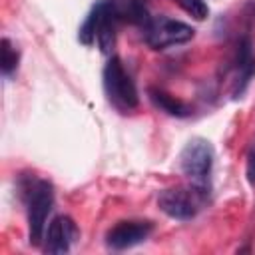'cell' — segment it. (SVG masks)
I'll use <instances>...</instances> for the list:
<instances>
[{"label":"cell","instance_id":"cell-1","mask_svg":"<svg viewBox=\"0 0 255 255\" xmlns=\"http://www.w3.org/2000/svg\"><path fill=\"white\" fill-rule=\"evenodd\" d=\"M22 197L28 215V241L32 245H42L46 233V219L54 205V187L46 179L28 177L22 181Z\"/></svg>","mask_w":255,"mask_h":255},{"label":"cell","instance_id":"cell-2","mask_svg":"<svg viewBox=\"0 0 255 255\" xmlns=\"http://www.w3.org/2000/svg\"><path fill=\"white\" fill-rule=\"evenodd\" d=\"M104 90L112 106L120 112H131L139 104L135 84L118 56H112L104 66Z\"/></svg>","mask_w":255,"mask_h":255},{"label":"cell","instance_id":"cell-3","mask_svg":"<svg viewBox=\"0 0 255 255\" xmlns=\"http://www.w3.org/2000/svg\"><path fill=\"white\" fill-rule=\"evenodd\" d=\"M207 189L209 187L195 185V183H191V187H169L159 191L157 205L167 217L187 221L195 217L197 211L203 207L207 199Z\"/></svg>","mask_w":255,"mask_h":255},{"label":"cell","instance_id":"cell-4","mask_svg":"<svg viewBox=\"0 0 255 255\" xmlns=\"http://www.w3.org/2000/svg\"><path fill=\"white\" fill-rule=\"evenodd\" d=\"M141 30H143V40L151 50H167L171 46L185 44L195 36V30L189 24L169 18L165 14L151 16Z\"/></svg>","mask_w":255,"mask_h":255},{"label":"cell","instance_id":"cell-5","mask_svg":"<svg viewBox=\"0 0 255 255\" xmlns=\"http://www.w3.org/2000/svg\"><path fill=\"white\" fill-rule=\"evenodd\" d=\"M213 159H215V151L211 141L205 137H191L179 153V167L183 175L191 179V183L207 187Z\"/></svg>","mask_w":255,"mask_h":255},{"label":"cell","instance_id":"cell-6","mask_svg":"<svg viewBox=\"0 0 255 255\" xmlns=\"http://www.w3.org/2000/svg\"><path fill=\"white\" fill-rule=\"evenodd\" d=\"M153 231L151 221H120L106 233V245L114 251L129 249L143 243Z\"/></svg>","mask_w":255,"mask_h":255},{"label":"cell","instance_id":"cell-7","mask_svg":"<svg viewBox=\"0 0 255 255\" xmlns=\"http://www.w3.org/2000/svg\"><path fill=\"white\" fill-rule=\"evenodd\" d=\"M80 239V229L68 215H58L50 221L44 233V251L46 253H68L72 243Z\"/></svg>","mask_w":255,"mask_h":255},{"label":"cell","instance_id":"cell-8","mask_svg":"<svg viewBox=\"0 0 255 255\" xmlns=\"http://www.w3.org/2000/svg\"><path fill=\"white\" fill-rule=\"evenodd\" d=\"M233 96L239 98L249 80L255 76V50H253V42L249 36H243L239 42H237V50H235V58H233Z\"/></svg>","mask_w":255,"mask_h":255},{"label":"cell","instance_id":"cell-9","mask_svg":"<svg viewBox=\"0 0 255 255\" xmlns=\"http://www.w3.org/2000/svg\"><path fill=\"white\" fill-rule=\"evenodd\" d=\"M98 12V24H96V42L98 48L104 54H112L116 46V30H118V8L112 0H100L94 4Z\"/></svg>","mask_w":255,"mask_h":255},{"label":"cell","instance_id":"cell-10","mask_svg":"<svg viewBox=\"0 0 255 255\" xmlns=\"http://www.w3.org/2000/svg\"><path fill=\"white\" fill-rule=\"evenodd\" d=\"M147 96H149L151 104H153L155 108H159L161 112H165L167 116H173V118H187V116L191 114V108H189L185 102L177 100L175 96H171V94H167V92H163V90H159V88H149V90H147Z\"/></svg>","mask_w":255,"mask_h":255},{"label":"cell","instance_id":"cell-11","mask_svg":"<svg viewBox=\"0 0 255 255\" xmlns=\"http://www.w3.org/2000/svg\"><path fill=\"white\" fill-rule=\"evenodd\" d=\"M18 50L12 46V42L8 38H2L0 42V68H2V74L4 76H12L18 68Z\"/></svg>","mask_w":255,"mask_h":255},{"label":"cell","instance_id":"cell-12","mask_svg":"<svg viewBox=\"0 0 255 255\" xmlns=\"http://www.w3.org/2000/svg\"><path fill=\"white\" fill-rule=\"evenodd\" d=\"M181 10H185L195 20H205L209 16V6L205 0H175Z\"/></svg>","mask_w":255,"mask_h":255},{"label":"cell","instance_id":"cell-13","mask_svg":"<svg viewBox=\"0 0 255 255\" xmlns=\"http://www.w3.org/2000/svg\"><path fill=\"white\" fill-rule=\"evenodd\" d=\"M245 177L249 181V185L255 189V147L249 149L247 153V163H245Z\"/></svg>","mask_w":255,"mask_h":255}]
</instances>
